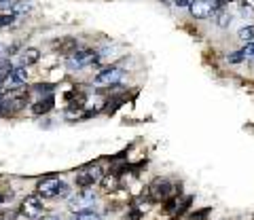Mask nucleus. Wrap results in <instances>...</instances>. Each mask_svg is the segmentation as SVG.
Segmentation results:
<instances>
[{"mask_svg":"<svg viewBox=\"0 0 254 220\" xmlns=\"http://www.w3.org/2000/svg\"><path fill=\"white\" fill-rule=\"evenodd\" d=\"M38 195L45 199H64L70 195V186L62 178H45L38 182Z\"/></svg>","mask_w":254,"mask_h":220,"instance_id":"nucleus-1","label":"nucleus"},{"mask_svg":"<svg viewBox=\"0 0 254 220\" xmlns=\"http://www.w3.org/2000/svg\"><path fill=\"white\" fill-rule=\"evenodd\" d=\"M98 57H100V53H98V51L87 49V47H78L74 53H70V55H68L66 66H68L70 70H83V68L91 66V64H98Z\"/></svg>","mask_w":254,"mask_h":220,"instance_id":"nucleus-2","label":"nucleus"},{"mask_svg":"<svg viewBox=\"0 0 254 220\" xmlns=\"http://www.w3.org/2000/svg\"><path fill=\"white\" fill-rule=\"evenodd\" d=\"M95 201H98V197L93 195V191H89V188H83L81 193L74 195V197L68 201V210L70 212H76V214H81V212L93 210Z\"/></svg>","mask_w":254,"mask_h":220,"instance_id":"nucleus-3","label":"nucleus"},{"mask_svg":"<svg viewBox=\"0 0 254 220\" xmlns=\"http://www.w3.org/2000/svg\"><path fill=\"white\" fill-rule=\"evenodd\" d=\"M125 78V72L121 68L117 66H110L106 70H102V72L93 78V85H98V87H115Z\"/></svg>","mask_w":254,"mask_h":220,"instance_id":"nucleus-4","label":"nucleus"},{"mask_svg":"<svg viewBox=\"0 0 254 220\" xmlns=\"http://www.w3.org/2000/svg\"><path fill=\"white\" fill-rule=\"evenodd\" d=\"M98 180H102V169L98 167V165H87V167H83L76 174L74 184L81 186V188H89V186H93L95 182H98Z\"/></svg>","mask_w":254,"mask_h":220,"instance_id":"nucleus-5","label":"nucleus"},{"mask_svg":"<svg viewBox=\"0 0 254 220\" xmlns=\"http://www.w3.org/2000/svg\"><path fill=\"white\" fill-rule=\"evenodd\" d=\"M218 6H225V4H218L216 0H193L189 9L195 19H205V17H210Z\"/></svg>","mask_w":254,"mask_h":220,"instance_id":"nucleus-6","label":"nucleus"},{"mask_svg":"<svg viewBox=\"0 0 254 220\" xmlns=\"http://www.w3.org/2000/svg\"><path fill=\"white\" fill-rule=\"evenodd\" d=\"M45 212V206H43V199L36 197V195H32V197H26L21 203V216H26L30 220H36L41 218Z\"/></svg>","mask_w":254,"mask_h":220,"instance_id":"nucleus-7","label":"nucleus"},{"mask_svg":"<svg viewBox=\"0 0 254 220\" xmlns=\"http://www.w3.org/2000/svg\"><path fill=\"white\" fill-rule=\"evenodd\" d=\"M174 186L168 178H157L153 180V184H150V197L153 199H170L174 197Z\"/></svg>","mask_w":254,"mask_h":220,"instance_id":"nucleus-8","label":"nucleus"},{"mask_svg":"<svg viewBox=\"0 0 254 220\" xmlns=\"http://www.w3.org/2000/svg\"><path fill=\"white\" fill-rule=\"evenodd\" d=\"M28 81V72H26V68L19 66V68H13V72L4 78V83H2V89L0 91H13V89H21L23 85H26Z\"/></svg>","mask_w":254,"mask_h":220,"instance_id":"nucleus-9","label":"nucleus"},{"mask_svg":"<svg viewBox=\"0 0 254 220\" xmlns=\"http://www.w3.org/2000/svg\"><path fill=\"white\" fill-rule=\"evenodd\" d=\"M55 106V100H53V96H51V93H49V96H45V100H41V102H36V104L34 106H32V112H34V114H38V116H41V114H47V112H49V110Z\"/></svg>","mask_w":254,"mask_h":220,"instance_id":"nucleus-10","label":"nucleus"},{"mask_svg":"<svg viewBox=\"0 0 254 220\" xmlns=\"http://www.w3.org/2000/svg\"><path fill=\"white\" fill-rule=\"evenodd\" d=\"M214 19H216V26L218 28H229V23H231V13H229L225 6H218L216 11H214Z\"/></svg>","mask_w":254,"mask_h":220,"instance_id":"nucleus-11","label":"nucleus"},{"mask_svg":"<svg viewBox=\"0 0 254 220\" xmlns=\"http://www.w3.org/2000/svg\"><path fill=\"white\" fill-rule=\"evenodd\" d=\"M32 11V2H26V0H17V2H11L9 13L11 15H28Z\"/></svg>","mask_w":254,"mask_h":220,"instance_id":"nucleus-12","label":"nucleus"},{"mask_svg":"<svg viewBox=\"0 0 254 220\" xmlns=\"http://www.w3.org/2000/svg\"><path fill=\"white\" fill-rule=\"evenodd\" d=\"M38 57H41V51H38L36 47H28V49L21 53V64H23V66H28V64H36Z\"/></svg>","mask_w":254,"mask_h":220,"instance_id":"nucleus-13","label":"nucleus"},{"mask_svg":"<svg viewBox=\"0 0 254 220\" xmlns=\"http://www.w3.org/2000/svg\"><path fill=\"white\" fill-rule=\"evenodd\" d=\"M78 43L74 41V38H62V41H55V49H58V51H76L78 49V47H76Z\"/></svg>","mask_w":254,"mask_h":220,"instance_id":"nucleus-14","label":"nucleus"},{"mask_svg":"<svg viewBox=\"0 0 254 220\" xmlns=\"http://www.w3.org/2000/svg\"><path fill=\"white\" fill-rule=\"evenodd\" d=\"M13 72V64L9 59H0V85L4 83V78Z\"/></svg>","mask_w":254,"mask_h":220,"instance_id":"nucleus-15","label":"nucleus"},{"mask_svg":"<svg viewBox=\"0 0 254 220\" xmlns=\"http://www.w3.org/2000/svg\"><path fill=\"white\" fill-rule=\"evenodd\" d=\"M72 220H102V216L93 210H87V212H81V214L72 216Z\"/></svg>","mask_w":254,"mask_h":220,"instance_id":"nucleus-16","label":"nucleus"},{"mask_svg":"<svg viewBox=\"0 0 254 220\" xmlns=\"http://www.w3.org/2000/svg\"><path fill=\"white\" fill-rule=\"evenodd\" d=\"M190 203H193V197H190V195H187V197H182V201L178 203V210H176V216L180 218L182 214H185V212L190 208Z\"/></svg>","mask_w":254,"mask_h":220,"instance_id":"nucleus-17","label":"nucleus"},{"mask_svg":"<svg viewBox=\"0 0 254 220\" xmlns=\"http://www.w3.org/2000/svg\"><path fill=\"white\" fill-rule=\"evenodd\" d=\"M237 36H240L242 41H254V26H244V28H240Z\"/></svg>","mask_w":254,"mask_h":220,"instance_id":"nucleus-18","label":"nucleus"},{"mask_svg":"<svg viewBox=\"0 0 254 220\" xmlns=\"http://www.w3.org/2000/svg\"><path fill=\"white\" fill-rule=\"evenodd\" d=\"M229 64H242V61H246V55H244V51L240 49V51H233V53H229Z\"/></svg>","mask_w":254,"mask_h":220,"instance_id":"nucleus-19","label":"nucleus"},{"mask_svg":"<svg viewBox=\"0 0 254 220\" xmlns=\"http://www.w3.org/2000/svg\"><path fill=\"white\" fill-rule=\"evenodd\" d=\"M13 21H15V15H11V13L0 15V28H9Z\"/></svg>","mask_w":254,"mask_h":220,"instance_id":"nucleus-20","label":"nucleus"},{"mask_svg":"<svg viewBox=\"0 0 254 220\" xmlns=\"http://www.w3.org/2000/svg\"><path fill=\"white\" fill-rule=\"evenodd\" d=\"M53 89V85H47V83H38V85H34V91H43V93H47L49 96V91Z\"/></svg>","mask_w":254,"mask_h":220,"instance_id":"nucleus-21","label":"nucleus"},{"mask_svg":"<svg viewBox=\"0 0 254 220\" xmlns=\"http://www.w3.org/2000/svg\"><path fill=\"white\" fill-rule=\"evenodd\" d=\"M242 51H244V55H246V57H248V59H254V43H248V45H246Z\"/></svg>","mask_w":254,"mask_h":220,"instance_id":"nucleus-22","label":"nucleus"},{"mask_svg":"<svg viewBox=\"0 0 254 220\" xmlns=\"http://www.w3.org/2000/svg\"><path fill=\"white\" fill-rule=\"evenodd\" d=\"M208 214H210V210L205 208V210H199V212H193V220H203V218H208Z\"/></svg>","mask_w":254,"mask_h":220,"instance_id":"nucleus-23","label":"nucleus"},{"mask_svg":"<svg viewBox=\"0 0 254 220\" xmlns=\"http://www.w3.org/2000/svg\"><path fill=\"white\" fill-rule=\"evenodd\" d=\"M140 216H142V212H140V210H131L129 220H140Z\"/></svg>","mask_w":254,"mask_h":220,"instance_id":"nucleus-24","label":"nucleus"},{"mask_svg":"<svg viewBox=\"0 0 254 220\" xmlns=\"http://www.w3.org/2000/svg\"><path fill=\"white\" fill-rule=\"evenodd\" d=\"M176 6H190V0H174Z\"/></svg>","mask_w":254,"mask_h":220,"instance_id":"nucleus-25","label":"nucleus"},{"mask_svg":"<svg viewBox=\"0 0 254 220\" xmlns=\"http://www.w3.org/2000/svg\"><path fill=\"white\" fill-rule=\"evenodd\" d=\"M36 220H62V218H60V216L49 214V216H41V218H36Z\"/></svg>","mask_w":254,"mask_h":220,"instance_id":"nucleus-26","label":"nucleus"},{"mask_svg":"<svg viewBox=\"0 0 254 220\" xmlns=\"http://www.w3.org/2000/svg\"><path fill=\"white\" fill-rule=\"evenodd\" d=\"M9 218H13V216H6V214H0V220H9Z\"/></svg>","mask_w":254,"mask_h":220,"instance_id":"nucleus-27","label":"nucleus"},{"mask_svg":"<svg viewBox=\"0 0 254 220\" xmlns=\"http://www.w3.org/2000/svg\"><path fill=\"white\" fill-rule=\"evenodd\" d=\"M2 203H4V195L0 193V206H2Z\"/></svg>","mask_w":254,"mask_h":220,"instance_id":"nucleus-28","label":"nucleus"}]
</instances>
